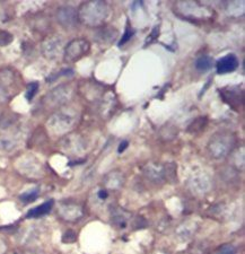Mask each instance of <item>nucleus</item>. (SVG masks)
Listing matches in <instances>:
<instances>
[{
  "instance_id": "obj_1",
  "label": "nucleus",
  "mask_w": 245,
  "mask_h": 254,
  "mask_svg": "<svg viewBox=\"0 0 245 254\" xmlns=\"http://www.w3.org/2000/svg\"><path fill=\"white\" fill-rule=\"evenodd\" d=\"M78 19L84 25L89 27H97L103 25L110 15V8L103 1H88L80 6Z\"/></svg>"
},
{
  "instance_id": "obj_2",
  "label": "nucleus",
  "mask_w": 245,
  "mask_h": 254,
  "mask_svg": "<svg viewBox=\"0 0 245 254\" xmlns=\"http://www.w3.org/2000/svg\"><path fill=\"white\" fill-rule=\"evenodd\" d=\"M236 142L235 136L231 132H218L212 136L208 143V151L210 156L216 159L225 158L232 149L234 148Z\"/></svg>"
},
{
  "instance_id": "obj_3",
  "label": "nucleus",
  "mask_w": 245,
  "mask_h": 254,
  "mask_svg": "<svg viewBox=\"0 0 245 254\" xmlns=\"http://www.w3.org/2000/svg\"><path fill=\"white\" fill-rule=\"evenodd\" d=\"M91 50V44L86 39H75L69 42L63 49V57L66 63H76L86 56Z\"/></svg>"
},
{
  "instance_id": "obj_4",
  "label": "nucleus",
  "mask_w": 245,
  "mask_h": 254,
  "mask_svg": "<svg viewBox=\"0 0 245 254\" xmlns=\"http://www.w3.org/2000/svg\"><path fill=\"white\" fill-rule=\"evenodd\" d=\"M76 118L71 113L59 111L56 112L53 116L49 119L48 126L53 133L60 134L71 129V127L75 125Z\"/></svg>"
},
{
  "instance_id": "obj_5",
  "label": "nucleus",
  "mask_w": 245,
  "mask_h": 254,
  "mask_svg": "<svg viewBox=\"0 0 245 254\" xmlns=\"http://www.w3.org/2000/svg\"><path fill=\"white\" fill-rule=\"evenodd\" d=\"M73 89L70 85H60L48 94L47 103L49 106H61L66 104L72 97Z\"/></svg>"
},
{
  "instance_id": "obj_6",
  "label": "nucleus",
  "mask_w": 245,
  "mask_h": 254,
  "mask_svg": "<svg viewBox=\"0 0 245 254\" xmlns=\"http://www.w3.org/2000/svg\"><path fill=\"white\" fill-rule=\"evenodd\" d=\"M56 17L60 25L66 28L73 27L77 24V22H78V14H77V10L70 6L60 7L59 9L57 10Z\"/></svg>"
},
{
  "instance_id": "obj_7",
  "label": "nucleus",
  "mask_w": 245,
  "mask_h": 254,
  "mask_svg": "<svg viewBox=\"0 0 245 254\" xmlns=\"http://www.w3.org/2000/svg\"><path fill=\"white\" fill-rule=\"evenodd\" d=\"M219 92L224 102H226L233 109H239L243 104V92L238 86L223 88Z\"/></svg>"
},
{
  "instance_id": "obj_8",
  "label": "nucleus",
  "mask_w": 245,
  "mask_h": 254,
  "mask_svg": "<svg viewBox=\"0 0 245 254\" xmlns=\"http://www.w3.org/2000/svg\"><path fill=\"white\" fill-rule=\"evenodd\" d=\"M62 47V42L57 36H52V38H48L42 44V52L44 57L49 59H56L61 52V48Z\"/></svg>"
},
{
  "instance_id": "obj_9",
  "label": "nucleus",
  "mask_w": 245,
  "mask_h": 254,
  "mask_svg": "<svg viewBox=\"0 0 245 254\" xmlns=\"http://www.w3.org/2000/svg\"><path fill=\"white\" fill-rule=\"evenodd\" d=\"M239 67V59L235 55H227L224 58L219 59L216 64V69L219 75H225L236 70Z\"/></svg>"
},
{
  "instance_id": "obj_10",
  "label": "nucleus",
  "mask_w": 245,
  "mask_h": 254,
  "mask_svg": "<svg viewBox=\"0 0 245 254\" xmlns=\"http://www.w3.org/2000/svg\"><path fill=\"white\" fill-rule=\"evenodd\" d=\"M59 214L62 217L64 220H68V222H75V220L79 219L81 215H83V210L78 206V204L72 203V202H67L62 203L59 209Z\"/></svg>"
},
{
  "instance_id": "obj_11",
  "label": "nucleus",
  "mask_w": 245,
  "mask_h": 254,
  "mask_svg": "<svg viewBox=\"0 0 245 254\" xmlns=\"http://www.w3.org/2000/svg\"><path fill=\"white\" fill-rule=\"evenodd\" d=\"M145 175L153 182L158 183L166 179V167L157 165H147L145 169Z\"/></svg>"
},
{
  "instance_id": "obj_12",
  "label": "nucleus",
  "mask_w": 245,
  "mask_h": 254,
  "mask_svg": "<svg viewBox=\"0 0 245 254\" xmlns=\"http://www.w3.org/2000/svg\"><path fill=\"white\" fill-rule=\"evenodd\" d=\"M123 175H122L120 172H110V173L105 176L104 179V184L109 189H118V188L122 187L123 184Z\"/></svg>"
},
{
  "instance_id": "obj_13",
  "label": "nucleus",
  "mask_w": 245,
  "mask_h": 254,
  "mask_svg": "<svg viewBox=\"0 0 245 254\" xmlns=\"http://www.w3.org/2000/svg\"><path fill=\"white\" fill-rule=\"evenodd\" d=\"M52 207H53V201L50 200V201H47L42 204H40L38 207L31 209V210L27 212L26 217L27 218H39V217H42L44 215L49 214V212L51 211Z\"/></svg>"
},
{
  "instance_id": "obj_14",
  "label": "nucleus",
  "mask_w": 245,
  "mask_h": 254,
  "mask_svg": "<svg viewBox=\"0 0 245 254\" xmlns=\"http://www.w3.org/2000/svg\"><path fill=\"white\" fill-rule=\"evenodd\" d=\"M128 216L129 214L126 211H124L123 209L121 208H118V209H114L112 211V219H113V223L118 225L120 228H124L126 222H128Z\"/></svg>"
},
{
  "instance_id": "obj_15",
  "label": "nucleus",
  "mask_w": 245,
  "mask_h": 254,
  "mask_svg": "<svg viewBox=\"0 0 245 254\" xmlns=\"http://www.w3.org/2000/svg\"><path fill=\"white\" fill-rule=\"evenodd\" d=\"M214 64V59L209 56H201L199 57L195 61V68L198 69L199 71H207L212 67Z\"/></svg>"
},
{
  "instance_id": "obj_16",
  "label": "nucleus",
  "mask_w": 245,
  "mask_h": 254,
  "mask_svg": "<svg viewBox=\"0 0 245 254\" xmlns=\"http://www.w3.org/2000/svg\"><path fill=\"white\" fill-rule=\"evenodd\" d=\"M207 125V118H198L197 120H194L192 124L189 126L187 131L191 133H199L202 130H205V127Z\"/></svg>"
},
{
  "instance_id": "obj_17",
  "label": "nucleus",
  "mask_w": 245,
  "mask_h": 254,
  "mask_svg": "<svg viewBox=\"0 0 245 254\" xmlns=\"http://www.w3.org/2000/svg\"><path fill=\"white\" fill-rule=\"evenodd\" d=\"M16 148V142L14 139L8 138V137H0V150L6 151V153H9V151H13Z\"/></svg>"
},
{
  "instance_id": "obj_18",
  "label": "nucleus",
  "mask_w": 245,
  "mask_h": 254,
  "mask_svg": "<svg viewBox=\"0 0 245 254\" xmlns=\"http://www.w3.org/2000/svg\"><path fill=\"white\" fill-rule=\"evenodd\" d=\"M14 36L9 32L0 30V47H7L13 42Z\"/></svg>"
},
{
  "instance_id": "obj_19",
  "label": "nucleus",
  "mask_w": 245,
  "mask_h": 254,
  "mask_svg": "<svg viewBox=\"0 0 245 254\" xmlns=\"http://www.w3.org/2000/svg\"><path fill=\"white\" fill-rule=\"evenodd\" d=\"M39 87H40L39 83H36V81H33V83L27 85L26 98L28 101L33 100V97L36 95V93H38V91H39Z\"/></svg>"
},
{
  "instance_id": "obj_20",
  "label": "nucleus",
  "mask_w": 245,
  "mask_h": 254,
  "mask_svg": "<svg viewBox=\"0 0 245 254\" xmlns=\"http://www.w3.org/2000/svg\"><path fill=\"white\" fill-rule=\"evenodd\" d=\"M39 196V190H33V191H28L23 193L19 196V199L22 200L23 202L28 203V202H33L34 200Z\"/></svg>"
},
{
  "instance_id": "obj_21",
  "label": "nucleus",
  "mask_w": 245,
  "mask_h": 254,
  "mask_svg": "<svg viewBox=\"0 0 245 254\" xmlns=\"http://www.w3.org/2000/svg\"><path fill=\"white\" fill-rule=\"evenodd\" d=\"M8 100H9V92L7 91L5 85L0 84V105L7 103Z\"/></svg>"
},
{
  "instance_id": "obj_22",
  "label": "nucleus",
  "mask_w": 245,
  "mask_h": 254,
  "mask_svg": "<svg viewBox=\"0 0 245 254\" xmlns=\"http://www.w3.org/2000/svg\"><path fill=\"white\" fill-rule=\"evenodd\" d=\"M219 254H238V250L232 244H225L219 249Z\"/></svg>"
},
{
  "instance_id": "obj_23",
  "label": "nucleus",
  "mask_w": 245,
  "mask_h": 254,
  "mask_svg": "<svg viewBox=\"0 0 245 254\" xmlns=\"http://www.w3.org/2000/svg\"><path fill=\"white\" fill-rule=\"evenodd\" d=\"M76 240H77L76 233H73L72 231L66 232L62 237V241L64 242V243H72V242H75Z\"/></svg>"
},
{
  "instance_id": "obj_24",
  "label": "nucleus",
  "mask_w": 245,
  "mask_h": 254,
  "mask_svg": "<svg viewBox=\"0 0 245 254\" xmlns=\"http://www.w3.org/2000/svg\"><path fill=\"white\" fill-rule=\"evenodd\" d=\"M132 34H133V31H132V30H130V27L126 28V31H125V33H124V35L122 36V40L120 41V43H119V47H121L122 44H124V43L128 42V41H129L130 39H131Z\"/></svg>"
},
{
  "instance_id": "obj_25",
  "label": "nucleus",
  "mask_w": 245,
  "mask_h": 254,
  "mask_svg": "<svg viewBox=\"0 0 245 254\" xmlns=\"http://www.w3.org/2000/svg\"><path fill=\"white\" fill-rule=\"evenodd\" d=\"M73 71L71 70V69H64V70H61L60 72H58V75L56 76H52V77H49L48 78V81H52L58 78V77H61V76H67V75H72Z\"/></svg>"
},
{
  "instance_id": "obj_26",
  "label": "nucleus",
  "mask_w": 245,
  "mask_h": 254,
  "mask_svg": "<svg viewBox=\"0 0 245 254\" xmlns=\"http://www.w3.org/2000/svg\"><path fill=\"white\" fill-rule=\"evenodd\" d=\"M128 145H129V142L126 141V140H124V141H122L121 143H120V146H119V149H118V151H119V153H122V151H123L126 147H128Z\"/></svg>"
},
{
  "instance_id": "obj_27",
  "label": "nucleus",
  "mask_w": 245,
  "mask_h": 254,
  "mask_svg": "<svg viewBox=\"0 0 245 254\" xmlns=\"http://www.w3.org/2000/svg\"><path fill=\"white\" fill-rule=\"evenodd\" d=\"M106 196H108V192H106L105 190H101L100 192H99V198L100 199H102V200H104Z\"/></svg>"
},
{
  "instance_id": "obj_28",
  "label": "nucleus",
  "mask_w": 245,
  "mask_h": 254,
  "mask_svg": "<svg viewBox=\"0 0 245 254\" xmlns=\"http://www.w3.org/2000/svg\"><path fill=\"white\" fill-rule=\"evenodd\" d=\"M3 252H5V244L0 242V254H2Z\"/></svg>"
}]
</instances>
